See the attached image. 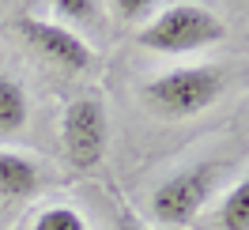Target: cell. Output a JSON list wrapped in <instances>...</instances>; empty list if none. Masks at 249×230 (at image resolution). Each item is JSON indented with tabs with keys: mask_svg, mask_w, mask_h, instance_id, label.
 I'll return each mask as SVG.
<instances>
[{
	"mask_svg": "<svg viewBox=\"0 0 249 230\" xmlns=\"http://www.w3.org/2000/svg\"><path fill=\"white\" fill-rule=\"evenodd\" d=\"M106 143H109V117H106L102 98H94V94L72 98V102L64 106V117H61L64 159L76 170H91V166L102 162Z\"/></svg>",
	"mask_w": 249,
	"mask_h": 230,
	"instance_id": "cell-4",
	"label": "cell"
},
{
	"mask_svg": "<svg viewBox=\"0 0 249 230\" xmlns=\"http://www.w3.org/2000/svg\"><path fill=\"white\" fill-rule=\"evenodd\" d=\"M219 94H223V72L208 68V64H193V68H174V72L147 79L140 98L151 113L181 121V117L204 113Z\"/></svg>",
	"mask_w": 249,
	"mask_h": 230,
	"instance_id": "cell-1",
	"label": "cell"
},
{
	"mask_svg": "<svg viewBox=\"0 0 249 230\" xmlns=\"http://www.w3.org/2000/svg\"><path fill=\"white\" fill-rule=\"evenodd\" d=\"M38 181H42V170H38L34 159L0 147V196L4 200H23L38 189Z\"/></svg>",
	"mask_w": 249,
	"mask_h": 230,
	"instance_id": "cell-6",
	"label": "cell"
},
{
	"mask_svg": "<svg viewBox=\"0 0 249 230\" xmlns=\"http://www.w3.org/2000/svg\"><path fill=\"white\" fill-rule=\"evenodd\" d=\"M223 19L212 16L200 4H166L159 8L151 23H143L136 31V42L143 49H159V53H193V49L215 46L223 42Z\"/></svg>",
	"mask_w": 249,
	"mask_h": 230,
	"instance_id": "cell-2",
	"label": "cell"
},
{
	"mask_svg": "<svg viewBox=\"0 0 249 230\" xmlns=\"http://www.w3.org/2000/svg\"><path fill=\"white\" fill-rule=\"evenodd\" d=\"M98 12H102V4H94V0H57L53 4V16L68 19V23H91Z\"/></svg>",
	"mask_w": 249,
	"mask_h": 230,
	"instance_id": "cell-11",
	"label": "cell"
},
{
	"mask_svg": "<svg viewBox=\"0 0 249 230\" xmlns=\"http://www.w3.org/2000/svg\"><path fill=\"white\" fill-rule=\"evenodd\" d=\"M223 170H227L223 162H212V159H208V162H196V166L166 177V181L151 193V212H155V219L162 227H189V223L200 215V208L212 200Z\"/></svg>",
	"mask_w": 249,
	"mask_h": 230,
	"instance_id": "cell-3",
	"label": "cell"
},
{
	"mask_svg": "<svg viewBox=\"0 0 249 230\" xmlns=\"http://www.w3.org/2000/svg\"><path fill=\"white\" fill-rule=\"evenodd\" d=\"M34 230H87V219L76 208L57 204V208H46V212L34 219Z\"/></svg>",
	"mask_w": 249,
	"mask_h": 230,
	"instance_id": "cell-9",
	"label": "cell"
},
{
	"mask_svg": "<svg viewBox=\"0 0 249 230\" xmlns=\"http://www.w3.org/2000/svg\"><path fill=\"white\" fill-rule=\"evenodd\" d=\"M31 121V102L16 76H0V143L19 136Z\"/></svg>",
	"mask_w": 249,
	"mask_h": 230,
	"instance_id": "cell-7",
	"label": "cell"
},
{
	"mask_svg": "<svg viewBox=\"0 0 249 230\" xmlns=\"http://www.w3.org/2000/svg\"><path fill=\"white\" fill-rule=\"evenodd\" d=\"M215 223H219V230H249V177L238 181L231 193L223 196Z\"/></svg>",
	"mask_w": 249,
	"mask_h": 230,
	"instance_id": "cell-8",
	"label": "cell"
},
{
	"mask_svg": "<svg viewBox=\"0 0 249 230\" xmlns=\"http://www.w3.org/2000/svg\"><path fill=\"white\" fill-rule=\"evenodd\" d=\"M16 27H19V34H23V42L31 49H38L46 61L61 64L68 72L91 68V49H87V42H83L76 31H68L64 23H46V19L19 16Z\"/></svg>",
	"mask_w": 249,
	"mask_h": 230,
	"instance_id": "cell-5",
	"label": "cell"
},
{
	"mask_svg": "<svg viewBox=\"0 0 249 230\" xmlns=\"http://www.w3.org/2000/svg\"><path fill=\"white\" fill-rule=\"evenodd\" d=\"M117 230H151V227H147V223H140L132 212H121V215H117Z\"/></svg>",
	"mask_w": 249,
	"mask_h": 230,
	"instance_id": "cell-12",
	"label": "cell"
},
{
	"mask_svg": "<svg viewBox=\"0 0 249 230\" xmlns=\"http://www.w3.org/2000/svg\"><path fill=\"white\" fill-rule=\"evenodd\" d=\"M106 8L121 19V23H151L162 4H155V0H113Z\"/></svg>",
	"mask_w": 249,
	"mask_h": 230,
	"instance_id": "cell-10",
	"label": "cell"
}]
</instances>
